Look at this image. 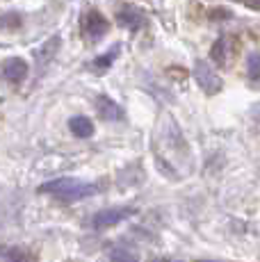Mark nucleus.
<instances>
[{"mask_svg":"<svg viewBox=\"0 0 260 262\" xmlns=\"http://www.w3.org/2000/svg\"><path fill=\"white\" fill-rule=\"evenodd\" d=\"M41 194H53L62 201H80V199H87V196L96 194L98 187L96 185H89V183H82L78 178H57V180H51V183H44L39 187Z\"/></svg>","mask_w":260,"mask_h":262,"instance_id":"obj_1","label":"nucleus"},{"mask_svg":"<svg viewBox=\"0 0 260 262\" xmlns=\"http://www.w3.org/2000/svg\"><path fill=\"white\" fill-rule=\"evenodd\" d=\"M194 80H197V84L208 96L222 92V78H219L217 71H214L208 62H203V59H199V62L194 64Z\"/></svg>","mask_w":260,"mask_h":262,"instance_id":"obj_2","label":"nucleus"},{"mask_svg":"<svg viewBox=\"0 0 260 262\" xmlns=\"http://www.w3.org/2000/svg\"><path fill=\"white\" fill-rule=\"evenodd\" d=\"M133 212H135L133 208H107V210H101V212L94 216V228L96 230L112 228V226L121 224L123 219H128Z\"/></svg>","mask_w":260,"mask_h":262,"instance_id":"obj_3","label":"nucleus"},{"mask_svg":"<svg viewBox=\"0 0 260 262\" xmlns=\"http://www.w3.org/2000/svg\"><path fill=\"white\" fill-rule=\"evenodd\" d=\"M82 30H84V34H87L89 39L103 37V34L107 32V18H105L101 12L92 9V12H87V16L82 18Z\"/></svg>","mask_w":260,"mask_h":262,"instance_id":"obj_4","label":"nucleus"},{"mask_svg":"<svg viewBox=\"0 0 260 262\" xmlns=\"http://www.w3.org/2000/svg\"><path fill=\"white\" fill-rule=\"evenodd\" d=\"M28 62L23 57H9L3 62V75L9 80V82H21L28 75Z\"/></svg>","mask_w":260,"mask_h":262,"instance_id":"obj_5","label":"nucleus"},{"mask_svg":"<svg viewBox=\"0 0 260 262\" xmlns=\"http://www.w3.org/2000/svg\"><path fill=\"white\" fill-rule=\"evenodd\" d=\"M117 23L121 25V28L133 30V32H135V30H139L144 25V16H142V12H139L137 7H133V5H126V7L119 9Z\"/></svg>","mask_w":260,"mask_h":262,"instance_id":"obj_6","label":"nucleus"},{"mask_svg":"<svg viewBox=\"0 0 260 262\" xmlns=\"http://www.w3.org/2000/svg\"><path fill=\"white\" fill-rule=\"evenodd\" d=\"M96 110H98V114H101V119H105V121L121 119V107H119L112 98H107V96H101V98L96 100Z\"/></svg>","mask_w":260,"mask_h":262,"instance_id":"obj_7","label":"nucleus"},{"mask_svg":"<svg viewBox=\"0 0 260 262\" xmlns=\"http://www.w3.org/2000/svg\"><path fill=\"white\" fill-rule=\"evenodd\" d=\"M0 262H37V258L26 249L9 246V249H0Z\"/></svg>","mask_w":260,"mask_h":262,"instance_id":"obj_8","label":"nucleus"},{"mask_svg":"<svg viewBox=\"0 0 260 262\" xmlns=\"http://www.w3.org/2000/svg\"><path fill=\"white\" fill-rule=\"evenodd\" d=\"M69 130H71L76 137L87 139L94 135V123H92V119H87V117H73L69 121Z\"/></svg>","mask_w":260,"mask_h":262,"instance_id":"obj_9","label":"nucleus"},{"mask_svg":"<svg viewBox=\"0 0 260 262\" xmlns=\"http://www.w3.org/2000/svg\"><path fill=\"white\" fill-rule=\"evenodd\" d=\"M228 50H231V46H228V41L222 37V39H217V41H214L212 50H210V57H212L214 64H219V67H226V62H228Z\"/></svg>","mask_w":260,"mask_h":262,"instance_id":"obj_10","label":"nucleus"},{"mask_svg":"<svg viewBox=\"0 0 260 262\" xmlns=\"http://www.w3.org/2000/svg\"><path fill=\"white\" fill-rule=\"evenodd\" d=\"M21 28V14L7 12L0 16V30H18Z\"/></svg>","mask_w":260,"mask_h":262,"instance_id":"obj_11","label":"nucleus"},{"mask_svg":"<svg viewBox=\"0 0 260 262\" xmlns=\"http://www.w3.org/2000/svg\"><path fill=\"white\" fill-rule=\"evenodd\" d=\"M247 71L253 80L260 78V53H251L247 57Z\"/></svg>","mask_w":260,"mask_h":262,"instance_id":"obj_12","label":"nucleus"},{"mask_svg":"<svg viewBox=\"0 0 260 262\" xmlns=\"http://www.w3.org/2000/svg\"><path fill=\"white\" fill-rule=\"evenodd\" d=\"M57 43H59V39H57V37H53L51 41H46V43H44V48L37 53V57L41 59V62H46V57H51V55L55 53V50H57Z\"/></svg>","mask_w":260,"mask_h":262,"instance_id":"obj_13","label":"nucleus"},{"mask_svg":"<svg viewBox=\"0 0 260 262\" xmlns=\"http://www.w3.org/2000/svg\"><path fill=\"white\" fill-rule=\"evenodd\" d=\"M112 57H114V53H110V55H105V57H98L94 64H96L98 71H105V69L110 67V62H112Z\"/></svg>","mask_w":260,"mask_h":262,"instance_id":"obj_14","label":"nucleus"},{"mask_svg":"<svg viewBox=\"0 0 260 262\" xmlns=\"http://www.w3.org/2000/svg\"><path fill=\"white\" fill-rule=\"evenodd\" d=\"M199 262H217V260H199Z\"/></svg>","mask_w":260,"mask_h":262,"instance_id":"obj_15","label":"nucleus"}]
</instances>
